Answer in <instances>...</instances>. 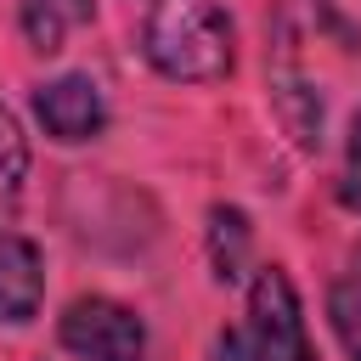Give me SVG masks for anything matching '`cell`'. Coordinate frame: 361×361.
Segmentation results:
<instances>
[{
  "instance_id": "cell-6",
  "label": "cell",
  "mask_w": 361,
  "mask_h": 361,
  "mask_svg": "<svg viewBox=\"0 0 361 361\" xmlns=\"http://www.w3.org/2000/svg\"><path fill=\"white\" fill-rule=\"evenodd\" d=\"M90 17H96V0H23V39H28V51L51 56Z\"/></svg>"
},
{
  "instance_id": "cell-12",
  "label": "cell",
  "mask_w": 361,
  "mask_h": 361,
  "mask_svg": "<svg viewBox=\"0 0 361 361\" xmlns=\"http://www.w3.org/2000/svg\"><path fill=\"white\" fill-rule=\"evenodd\" d=\"M214 361H254V355H248L243 333H220V338H214Z\"/></svg>"
},
{
  "instance_id": "cell-3",
  "label": "cell",
  "mask_w": 361,
  "mask_h": 361,
  "mask_svg": "<svg viewBox=\"0 0 361 361\" xmlns=\"http://www.w3.org/2000/svg\"><path fill=\"white\" fill-rule=\"evenodd\" d=\"M56 338L79 361H147V322L107 293H79L56 316Z\"/></svg>"
},
{
  "instance_id": "cell-10",
  "label": "cell",
  "mask_w": 361,
  "mask_h": 361,
  "mask_svg": "<svg viewBox=\"0 0 361 361\" xmlns=\"http://www.w3.org/2000/svg\"><path fill=\"white\" fill-rule=\"evenodd\" d=\"M23 175H28V141H23L17 113L0 107V203H11L23 192Z\"/></svg>"
},
{
  "instance_id": "cell-1",
  "label": "cell",
  "mask_w": 361,
  "mask_h": 361,
  "mask_svg": "<svg viewBox=\"0 0 361 361\" xmlns=\"http://www.w3.org/2000/svg\"><path fill=\"white\" fill-rule=\"evenodd\" d=\"M141 56L175 85H214L231 73V17L214 0H158L141 28Z\"/></svg>"
},
{
  "instance_id": "cell-5",
  "label": "cell",
  "mask_w": 361,
  "mask_h": 361,
  "mask_svg": "<svg viewBox=\"0 0 361 361\" xmlns=\"http://www.w3.org/2000/svg\"><path fill=\"white\" fill-rule=\"evenodd\" d=\"M45 305V254L34 237L0 226V322L28 327Z\"/></svg>"
},
{
  "instance_id": "cell-2",
  "label": "cell",
  "mask_w": 361,
  "mask_h": 361,
  "mask_svg": "<svg viewBox=\"0 0 361 361\" xmlns=\"http://www.w3.org/2000/svg\"><path fill=\"white\" fill-rule=\"evenodd\" d=\"M254 361H322L310 333H305V310L293 293V276L282 265H265L248 282V333H243Z\"/></svg>"
},
{
  "instance_id": "cell-4",
  "label": "cell",
  "mask_w": 361,
  "mask_h": 361,
  "mask_svg": "<svg viewBox=\"0 0 361 361\" xmlns=\"http://www.w3.org/2000/svg\"><path fill=\"white\" fill-rule=\"evenodd\" d=\"M34 118L51 141L79 147L107 130V96L90 73H56V79L34 85Z\"/></svg>"
},
{
  "instance_id": "cell-8",
  "label": "cell",
  "mask_w": 361,
  "mask_h": 361,
  "mask_svg": "<svg viewBox=\"0 0 361 361\" xmlns=\"http://www.w3.org/2000/svg\"><path fill=\"white\" fill-rule=\"evenodd\" d=\"M276 107H282V124H288V135L299 147L322 141V96L305 79H276Z\"/></svg>"
},
{
  "instance_id": "cell-7",
  "label": "cell",
  "mask_w": 361,
  "mask_h": 361,
  "mask_svg": "<svg viewBox=\"0 0 361 361\" xmlns=\"http://www.w3.org/2000/svg\"><path fill=\"white\" fill-rule=\"evenodd\" d=\"M248 248H254V226L237 203H214L209 209V265L220 282H243V265H248Z\"/></svg>"
},
{
  "instance_id": "cell-9",
  "label": "cell",
  "mask_w": 361,
  "mask_h": 361,
  "mask_svg": "<svg viewBox=\"0 0 361 361\" xmlns=\"http://www.w3.org/2000/svg\"><path fill=\"white\" fill-rule=\"evenodd\" d=\"M327 322L350 361H361V276H338L327 288Z\"/></svg>"
},
{
  "instance_id": "cell-11",
  "label": "cell",
  "mask_w": 361,
  "mask_h": 361,
  "mask_svg": "<svg viewBox=\"0 0 361 361\" xmlns=\"http://www.w3.org/2000/svg\"><path fill=\"white\" fill-rule=\"evenodd\" d=\"M338 203L361 214V107L350 113V135H344V180H338Z\"/></svg>"
}]
</instances>
